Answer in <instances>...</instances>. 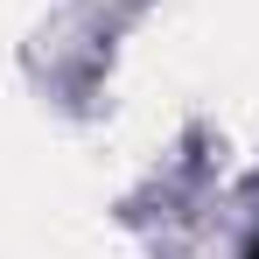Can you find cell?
<instances>
[{"mask_svg": "<svg viewBox=\"0 0 259 259\" xmlns=\"http://www.w3.org/2000/svg\"><path fill=\"white\" fill-rule=\"evenodd\" d=\"M252 259H259V245H252Z\"/></svg>", "mask_w": 259, "mask_h": 259, "instance_id": "cell-1", "label": "cell"}]
</instances>
